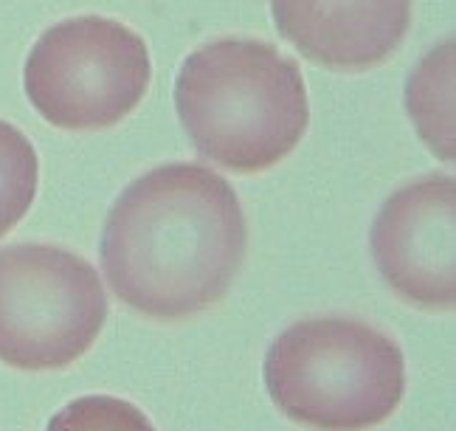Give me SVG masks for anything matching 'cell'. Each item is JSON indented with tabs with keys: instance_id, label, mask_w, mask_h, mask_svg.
Here are the masks:
<instances>
[{
	"instance_id": "5b68a950",
	"label": "cell",
	"mask_w": 456,
	"mask_h": 431,
	"mask_svg": "<svg viewBox=\"0 0 456 431\" xmlns=\"http://www.w3.org/2000/svg\"><path fill=\"white\" fill-rule=\"evenodd\" d=\"M150 48L110 17H71L40 34L23 68L26 96L60 130H108L142 105Z\"/></svg>"
},
{
	"instance_id": "7a4b0ae2",
	"label": "cell",
	"mask_w": 456,
	"mask_h": 431,
	"mask_svg": "<svg viewBox=\"0 0 456 431\" xmlns=\"http://www.w3.org/2000/svg\"><path fill=\"white\" fill-rule=\"evenodd\" d=\"M175 108L203 159L240 175L288 159L310 125L299 62L262 40L225 37L191 51L175 82Z\"/></svg>"
},
{
	"instance_id": "ba28073f",
	"label": "cell",
	"mask_w": 456,
	"mask_h": 431,
	"mask_svg": "<svg viewBox=\"0 0 456 431\" xmlns=\"http://www.w3.org/2000/svg\"><path fill=\"white\" fill-rule=\"evenodd\" d=\"M453 40L434 48L426 62L409 79V113L431 152L443 161H453Z\"/></svg>"
},
{
	"instance_id": "52a82bcc",
	"label": "cell",
	"mask_w": 456,
	"mask_h": 431,
	"mask_svg": "<svg viewBox=\"0 0 456 431\" xmlns=\"http://www.w3.org/2000/svg\"><path fill=\"white\" fill-rule=\"evenodd\" d=\"M279 34L313 65L370 71L400 48L411 0H271Z\"/></svg>"
},
{
	"instance_id": "30bf717a",
	"label": "cell",
	"mask_w": 456,
	"mask_h": 431,
	"mask_svg": "<svg viewBox=\"0 0 456 431\" xmlns=\"http://www.w3.org/2000/svg\"><path fill=\"white\" fill-rule=\"evenodd\" d=\"M45 431H155L142 409L113 394H85L62 406Z\"/></svg>"
},
{
	"instance_id": "277c9868",
	"label": "cell",
	"mask_w": 456,
	"mask_h": 431,
	"mask_svg": "<svg viewBox=\"0 0 456 431\" xmlns=\"http://www.w3.org/2000/svg\"><path fill=\"white\" fill-rule=\"evenodd\" d=\"M108 321L96 268L48 243L0 248V361L20 372L71 367Z\"/></svg>"
},
{
	"instance_id": "6da1fadb",
	"label": "cell",
	"mask_w": 456,
	"mask_h": 431,
	"mask_svg": "<svg viewBox=\"0 0 456 431\" xmlns=\"http://www.w3.org/2000/svg\"><path fill=\"white\" fill-rule=\"evenodd\" d=\"M248 251L240 198L203 164H164L135 178L104 220V280L133 313L183 321L215 307Z\"/></svg>"
},
{
	"instance_id": "8992f818",
	"label": "cell",
	"mask_w": 456,
	"mask_h": 431,
	"mask_svg": "<svg viewBox=\"0 0 456 431\" xmlns=\"http://www.w3.org/2000/svg\"><path fill=\"white\" fill-rule=\"evenodd\" d=\"M456 181L419 178L383 203L372 223V256L383 282L403 302L423 310H453Z\"/></svg>"
},
{
	"instance_id": "9c48e42d",
	"label": "cell",
	"mask_w": 456,
	"mask_h": 431,
	"mask_svg": "<svg viewBox=\"0 0 456 431\" xmlns=\"http://www.w3.org/2000/svg\"><path fill=\"white\" fill-rule=\"evenodd\" d=\"M40 183L37 150L14 125L0 118V240L31 209Z\"/></svg>"
},
{
	"instance_id": "3957f363",
	"label": "cell",
	"mask_w": 456,
	"mask_h": 431,
	"mask_svg": "<svg viewBox=\"0 0 456 431\" xmlns=\"http://www.w3.org/2000/svg\"><path fill=\"white\" fill-rule=\"evenodd\" d=\"M276 409L313 431H370L406 394V361L375 327L324 316L290 324L265 355Z\"/></svg>"
}]
</instances>
